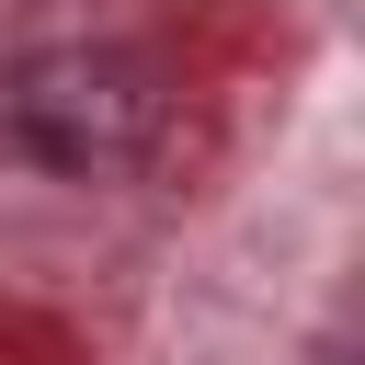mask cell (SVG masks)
Wrapping results in <instances>:
<instances>
[{"label":"cell","instance_id":"6da1fadb","mask_svg":"<svg viewBox=\"0 0 365 365\" xmlns=\"http://www.w3.org/2000/svg\"><path fill=\"white\" fill-rule=\"evenodd\" d=\"M160 114H171V91L137 46H34L0 80V137L34 171H125V160H148Z\"/></svg>","mask_w":365,"mask_h":365}]
</instances>
